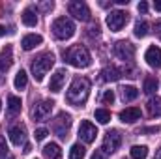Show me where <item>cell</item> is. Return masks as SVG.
Here are the masks:
<instances>
[{
	"label": "cell",
	"instance_id": "7402d4cb",
	"mask_svg": "<svg viewBox=\"0 0 161 159\" xmlns=\"http://www.w3.org/2000/svg\"><path fill=\"white\" fill-rule=\"evenodd\" d=\"M146 107H148V112H150V116H161V97H150V101L146 103Z\"/></svg>",
	"mask_w": 161,
	"mask_h": 159
},
{
	"label": "cell",
	"instance_id": "836d02e7",
	"mask_svg": "<svg viewBox=\"0 0 161 159\" xmlns=\"http://www.w3.org/2000/svg\"><path fill=\"white\" fill-rule=\"evenodd\" d=\"M53 2H43V4H40V8L43 9V11H49V9H53Z\"/></svg>",
	"mask_w": 161,
	"mask_h": 159
},
{
	"label": "cell",
	"instance_id": "5b68a950",
	"mask_svg": "<svg viewBox=\"0 0 161 159\" xmlns=\"http://www.w3.org/2000/svg\"><path fill=\"white\" fill-rule=\"evenodd\" d=\"M120 144H122L120 133L116 129H111V131L105 133V139H103V144H101V152L105 156H111V154H114L120 148Z\"/></svg>",
	"mask_w": 161,
	"mask_h": 159
},
{
	"label": "cell",
	"instance_id": "9c48e42d",
	"mask_svg": "<svg viewBox=\"0 0 161 159\" xmlns=\"http://www.w3.org/2000/svg\"><path fill=\"white\" fill-rule=\"evenodd\" d=\"M105 21H107V26L113 32H118V30L124 28V25L127 23V13L125 11H111Z\"/></svg>",
	"mask_w": 161,
	"mask_h": 159
},
{
	"label": "cell",
	"instance_id": "ba28073f",
	"mask_svg": "<svg viewBox=\"0 0 161 159\" xmlns=\"http://www.w3.org/2000/svg\"><path fill=\"white\" fill-rule=\"evenodd\" d=\"M68 9H69V15H73L77 21H90V8L84 4V2H80V0H73V2H69V6H68Z\"/></svg>",
	"mask_w": 161,
	"mask_h": 159
},
{
	"label": "cell",
	"instance_id": "f546056e",
	"mask_svg": "<svg viewBox=\"0 0 161 159\" xmlns=\"http://www.w3.org/2000/svg\"><path fill=\"white\" fill-rule=\"evenodd\" d=\"M101 101H103L105 105H111V103L114 101V92H113V90H105V94H103Z\"/></svg>",
	"mask_w": 161,
	"mask_h": 159
},
{
	"label": "cell",
	"instance_id": "f35d334b",
	"mask_svg": "<svg viewBox=\"0 0 161 159\" xmlns=\"http://www.w3.org/2000/svg\"><path fill=\"white\" fill-rule=\"evenodd\" d=\"M6 32H8V30H6V26H2V25H0V36H6Z\"/></svg>",
	"mask_w": 161,
	"mask_h": 159
},
{
	"label": "cell",
	"instance_id": "4316f807",
	"mask_svg": "<svg viewBox=\"0 0 161 159\" xmlns=\"http://www.w3.org/2000/svg\"><path fill=\"white\" fill-rule=\"evenodd\" d=\"M94 116H96V120H97L99 123H109V122H111V112H109L107 109H97Z\"/></svg>",
	"mask_w": 161,
	"mask_h": 159
},
{
	"label": "cell",
	"instance_id": "484cf974",
	"mask_svg": "<svg viewBox=\"0 0 161 159\" xmlns=\"http://www.w3.org/2000/svg\"><path fill=\"white\" fill-rule=\"evenodd\" d=\"M129 154H131L133 159H146V156H148V148H146V146H133V148L129 150Z\"/></svg>",
	"mask_w": 161,
	"mask_h": 159
},
{
	"label": "cell",
	"instance_id": "603a6c76",
	"mask_svg": "<svg viewBox=\"0 0 161 159\" xmlns=\"http://www.w3.org/2000/svg\"><path fill=\"white\" fill-rule=\"evenodd\" d=\"M120 94H122V99L124 101H133V99L139 97V90L135 86H122Z\"/></svg>",
	"mask_w": 161,
	"mask_h": 159
},
{
	"label": "cell",
	"instance_id": "cb8c5ba5",
	"mask_svg": "<svg viewBox=\"0 0 161 159\" xmlns=\"http://www.w3.org/2000/svg\"><path fill=\"white\" fill-rule=\"evenodd\" d=\"M13 84H15V88H17V90H25V88H26V84H28V75H26V73L21 69V71L15 75Z\"/></svg>",
	"mask_w": 161,
	"mask_h": 159
},
{
	"label": "cell",
	"instance_id": "e0dca14e",
	"mask_svg": "<svg viewBox=\"0 0 161 159\" xmlns=\"http://www.w3.org/2000/svg\"><path fill=\"white\" fill-rule=\"evenodd\" d=\"M41 41H43V38H41L40 34H28V36H25V38H23L21 45H23V49H25V51H32L34 47L41 45Z\"/></svg>",
	"mask_w": 161,
	"mask_h": 159
},
{
	"label": "cell",
	"instance_id": "5bb4252c",
	"mask_svg": "<svg viewBox=\"0 0 161 159\" xmlns=\"http://www.w3.org/2000/svg\"><path fill=\"white\" fill-rule=\"evenodd\" d=\"M11 64H13V51H11L9 45H6L2 49V52H0V71L6 73L11 68Z\"/></svg>",
	"mask_w": 161,
	"mask_h": 159
},
{
	"label": "cell",
	"instance_id": "8d00e7d4",
	"mask_svg": "<svg viewBox=\"0 0 161 159\" xmlns=\"http://www.w3.org/2000/svg\"><path fill=\"white\" fill-rule=\"evenodd\" d=\"M137 8H139V11H141V13H146V11H148V4H146V2H139V6H137Z\"/></svg>",
	"mask_w": 161,
	"mask_h": 159
},
{
	"label": "cell",
	"instance_id": "d6986e66",
	"mask_svg": "<svg viewBox=\"0 0 161 159\" xmlns=\"http://www.w3.org/2000/svg\"><path fill=\"white\" fill-rule=\"evenodd\" d=\"M21 99L17 97V96H9L8 97V114L9 116H17L19 112H21Z\"/></svg>",
	"mask_w": 161,
	"mask_h": 159
},
{
	"label": "cell",
	"instance_id": "74e56055",
	"mask_svg": "<svg viewBox=\"0 0 161 159\" xmlns=\"http://www.w3.org/2000/svg\"><path fill=\"white\" fill-rule=\"evenodd\" d=\"M154 8H156V9H158V11H161V0H158V2H156V4H154Z\"/></svg>",
	"mask_w": 161,
	"mask_h": 159
},
{
	"label": "cell",
	"instance_id": "ffe728a7",
	"mask_svg": "<svg viewBox=\"0 0 161 159\" xmlns=\"http://www.w3.org/2000/svg\"><path fill=\"white\" fill-rule=\"evenodd\" d=\"M122 69H118V68H114V66H109V68H105L103 71H101V75H103V80H118L122 77Z\"/></svg>",
	"mask_w": 161,
	"mask_h": 159
},
{
	"label": "cell",
	"instance_id": "3957f363",
	"mask_svg": "<svg viewBox=\"0 0 161 159\" xmlns=\"http://www.w3.org/2000/svg\"><path fill=\"white\" fill-rule=\"evenodd\" d=\"M53 64H54V56H53L51 52H45V54L38 56V58L32 62V75H34V79L38 80V82L43 80V77L51 71Z\"/></svg>",
	"mask_w": 161,
	"mask_h": 159
},
{
	"label": "cell",
	"instance_id": "d4e9b609",
	"mask_svg": "<svg viewBox=\"0 0 161 159\" xmlns=\"http://www.w3.org/2000/svg\"><path fill=\"white\" fill-rule=\"evenodd\" d=\"M158 86H159V82L156 77H148V79L144 80V92L148 94V96H152V94H156V90H158Z\"/></svg>",
	"mask_w": 161,
	"mask_h": 159
},
{
	"label": "cell",
	"instance_id": "ac0fdd59",
	"mask_svg": "<svg viewBox=\"0 0 161 159\" xmlns=\"http://www.w3.org/2000/svg\"><path fill=\"white\" fill-rule=\"evenodd\" d=\"M43 156H45V159H62V150H60L58 144L51 142V144H45Z\"/></svg>",
	"mask_w": 161,
	"mask_h": 159
},
{
	"label": "cell",
	"instance_id": "4dcf8cb0",
	"mask_svg": "<svg viewBox=\"0 0 161 159\" xmlns=\"http://www.w3.org/2000/svg\"><path fill=\"white\" fill-rule=\"evenodd\" d=\"M34 135H36V140H43V139L49 135V131H47L45 127H40V129H36V133H34Z\"/></svg>",
	"mask_w": 161,
	"mask_h": 159
},
{
	"label": "cell",
	"instance_id": "8fae6325",
	"mask_svg": "<svg viewBox=\"0 0 161 159\" xmlns=\"http://www.w3.org/2000/svg\"><path fill=\"white\" fill-rule=\"evenodd\" d=\"M8 137H9L11 144H15V146L26 144V127H25L23 123L11 125V127H9V131H8Z\"/></svg>",
	"mask_w": 161,
	"mask_h": 159
},
{
	"label": "cell",
	"instance_id": "60d3db41",
	"mask_svg": "<svg viewBox=\"0 0 161 159\" xmlns=\"http://www.w3.org/2000/svg\"><path fill=\"white\" fill-rule=\"evenodd\" d=\"M0 159H13V156H9V154H8V156H4V157H0Z\"/></svg>",
	"mask_w": 161,
	"mask_h": 159
},
{
	"label": "cell",
	"instance_id": "b9f144b4",
	"mask_svg": "<svg viewBox=\"0 0 161 159\" xmlns=\"http://www.w3.org/2000/svg\"><path fill=\"white\" fill-rule=\"evenodd\" d=\"M156 159H161V150H158V154H156Z\"/></svg>",
	"mask_w": 161,
	"mask_h": 159
},
{
	"label": "cell",
	"instance_id": "44dd1931",
	"mask_svg": "<svg viewBox=\"0 0 161 159\" xmlns=\"http://www.w3.org/2000/svg\"><path fill=\"white\" fill-rule=\"evenodd\" d=\"M21 19H23V23H25L26 26H36V25H38V15H36V11H34L32 8H26V9L23 11Z\"/></svg>",
	"mask_w": 161,
	"mask_h": 159
},
{
	"label": "cell",
	"instance_id": "1f68e13d",
	"mask_svg": "<svg viewBox=\"0 0 161 159\" xmlns=\"http://www.w3.org/2000/svg\"><path fill=\"white\" fill-rule=\"evenodd\" d=\"M4 156H8V146H6V140L0 137V157H4Z\"/></svg>",
	"mask_w": 161,
	"mask_h": 159
},
{
	"label": "cell",
	"instance_id": "52a82bcc",
	"mask_svg": "<svg viewBox=\"0 0 161 159\" xmlns=\"http://www.w3.org/2000/svg\"><path fill=\"white\" fill-rule=\"evenodd\" d=\"M113 51H114L116 58H120V60H124V62H131V60L135 58V47H133L129 41H125V40L116 41Z\"/></svg>",
	"mask_w": 161,
	"mask_h": 159
},
{
	"label": "cell",
	"instance_id": "d590c367",
	"mask_svg": "<svg viewBox=\"0 0 161 159\" xmlns=\"http://www.w3.org/2000/svg\"><path fill=\"white\" fill-rule=\"evenodd\" d=\"M154 30H156V36L161 40V21H156V25H154Z\"/></svg>",
	"mask_w": 161,
	"mask_h": 159
},
{
	"label": "cell",
	"instance_id": "9a60e30c",
	"mask_svg": "<svg viewBox=\"0 0 161 159\" xmlns=\"http://www.w3.org/2000/svg\"><path fill=\"white\" fill-rule=\"evenodd\" d=\"M66 75H68V71H66V69H58V71L51 77L49 90H51V92H60V90H62V86H64V82H66Z\"/></svg>",
	"mask_w": 161,
	"mask_h": 159
},
{
	"label": "cell",
	"instance_id": "d6a6232c",
	"mask_svg": "<svg viewBox=\"0 0 161 159\" xmlns=\"http://www.w3.org/2000/svg\"><path fill=\"white\" fill-rule=\"evenodd\" d=\"M159 131V127L156 125V127H144V129H141L139 133H158Z\"/></svg>",
	"mask_w": 161,
	"mask_h": 159
},
{
	"label": "cell",
	"instance_id": "30bf717a",
	"mask_svg": "<svg viewBox=\"0 0 161 159\" xmlns=\"http://www.w3.org/2000/svg\"><path fill=\"white\" fill-rule=\"evenodd\" d=\"M79 137H80V140H82V142H86V144L94 142V140H96V137H97V129H96V125H94L92 122H88V120L80 122Z\"/></svg>",
	"mask_w": 161,
	"mask_h": 159
},
{
	"label": "cell",
	"instance_id": "e575fe53",
	"mask_svg": "<svg viewBox=\"0 0 161 159\" xmlns=\"http://www.w3.org/2000/svg\"><path fill=\"white\" fill-rule=\"evenodd\" d=\"M90 159H107V156H105L101 150H97V152H94V156H92Z\"/></svg>",
	"mask_w": 161,
	"mask_h": 159
},
{
	"label": "cell",
	"instance_id": "2e32d148",
	"mask_svg": "<svg viewBox=\"0 0 161 159\" xmlns=\"http://www.w3.org/2000/svg\"><path fill=\"white\" fill-rule=\"evenodd\" d=\"M120 120L124 123H133V122L141 120V109H137V107H127V109H124L120 112Z\"/></svg>",
	"mask_w": 161,
	"mask_h": 159
},
{
	"label": "cell",
	"instance_id": "7a4b0ae2",
	"mask_svg": "<svg viewBox=\"0 0 161 159\" xmlns=\"http://www.w3.org/2000/svg\"><path fill=\"white\" fill-rule=\"evenodd\" d=\"M66 62L73 68H88L92 64V56L88 52L86 47H80V45H75L71 49H68L66 52Z\"/></svg>",
	"mask_w": 161,
	"mask_h": 159
},
{
	"label": "cell",
	"instance_id": "7bdbcfd3",
	"mask_svg": "<svg viewBox=\"0 0 161 159\" xmlns=\"http://www.w3.org/2000/svg\"><path fill=\"white\" fill-rule=\"evenodd\" d=\"M0 109H2V101H0Z\"/></svg>",
	"mask_w": 161,
	"mask_h": 159
},
{
	"label": "cell",
	"instance_id": "277c9868",
	"mask_svg": "<svg viewBox=\"0 0 161 159\" xmlns=\"http://www.w3.org/2000/svg\"><path fill=\"white\" fill-rule=\"evenodd\" d=\"M53 34L58 38V40H69L73 34H75V25L71 19L68 17H58L54 23H53Z\"/></svg>",
	"mask_w": 161,
	"mask_h": 159
},
{
	"label": "cell",
	"instance_id": "83f0119b",
	"mask_svg": "<svg viewBox=\"0 0 161 159\" xmlns=\"http://www.w3.org/2000/svg\"><path fill=\"white\" fill-rule=\"evenodd\" d=\"M84 146H80V144H73L71 146V150H69V159H82L84 157Z\"/></svg>",
	"mask_w": 161,
	"mask_h": 159
},
{
	"label": "cell",
	"instance_id": "ab89813d",
	"mask_svg": "<svg viewBox=\"0 0 161 159\" xmlns=\"http://www.w3.org/2000/svg\"><path fill=\"white\" fill-rule=\"evenodd\" d=\"M30 150H32V148H30V144H25V150H23V152H25V154H28Z\"/></svg>",
	"mask_w": 161,
	"mask_h": 159
},
{
	"label": "cell",
	"instance_id": "8992f818",
	"mask_svg": "<svg viewBox=\"0 0 161 159\" xmlns=\"http://www.w3.org/2000/svg\"><path fill=\"white\" fill-rule=\"evenodd\" d=\"M53 131L60 137V139H66L68 137V131H69V127H71V116L69 114H66V112H60L56 118L53 120Z\"/></svg>",
	"mask_w": 161,
	"mask_h": 159
},
{
	"label": "cell",
	"instance_id": "7c38bea8",
	"mask_svg": "<svg viewBox=\"0 0 161 159\" xmlns=\"http://www.w3.org/2000/svg\"><path fill=\"white\" fill-rule=\"evenodd\" d=\"M53 105H54L53 101H41V103H38L32 109V118L36 122H45L51 116V112H53Z\"/></svg>",
	"mask_w": 161,
	"mask_h": 159
},
{
	"label": "cell",
	"instance_id": "f1b7e54d",
	"mask_svg": "<svg viewBox=\"0 0 161 159\" xmlns=\"http://www.w3.org/2000/svg\"><path fill=\"white\" fill-rule=\"evenodd\" d=\"M146 34H148V23L146 21H139L135 25V36L137 38H144Z\"/></svg>",
	"mask_w": 161,
	"mask_h": 159
},
{
	"label": "cell",
	"instance_id": "4fadbf2b",
	"mask_svg": "<svg viewBox=\"0 0 161 159\" xmlns=\"http://www.w3.org/2000/svg\"><path fill=\"white\" fill-rule=\"evenodd\" d=\"M144 60H146V64L150 68L159 69L161 68V49L159 47H150L146 51V54H144Z\"/></svg>",
	"mask_w": 161,
	"mask_h": 159
},
{
	"label": "cell",
	"instance_id": "6da1fadb",
	"mask_svg": "<svg viewBox=\"0 0 161 159\" xmlns=\"http://www.w3.org/2000/svg\"><path fill=\"white\" fill-rule=\"evenodd\" d=\"M88 94H90V80L84 79V77H75L71 80V86L68 90V101L71 105H82L86 99H88Z\"/></svg>",
	"mask_w": 161,
	"mask_h": 159
}]
</instances>
